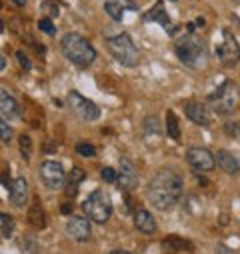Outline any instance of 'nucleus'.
<instances>
[{
  "label": "nucleus",
  "instance_id": "obj_33",
  "mask_svg": "<svg viewBox=\"0 0 240 254\" xmlns=\"http://www.w3.org/2000/svg\"><path fill=\"white\" fill-rule=\"evenodd\" d=\"M62 212H64V214H68V212H70V206H68V204H64V206H62Z\"/></svg>",
  "mask_w": 240,
  "mask_h": 254
},
{
  "label": "nucleus",
  "instance_id": "obj_28",
  "mask_svg": "<svg viewBox=\"0 0 240 254\" xmlns=\"http://www.w3.org/2000/svg\"><path fill=\"white\" fill-rule=\"evenodd\" d=\"M116 176H118V174H116L114 168H108V166L102 168V178H104L106 182H116Z\"/></svg>",
  "mask_w": 240,
  "mask_h": 254
},
{
  "label": "nucleus",
  "instance_id": "obj_2",
  "mask_svg": "<svg viewBox=\"0 0 240 254\" xmlns=\"http://www.w3.org/2000/svg\"><path fill=\"white\" fill-rule=\"evenodd\" d=\"M60 48H62L64 56L72 62V64H76L80 68L90 66L94 62V58H96V50L92 48V44L84 36H80L76 32L66 34L62 38V42H60Z\"/></svg>",
  "mask_w": 240,
  "mask_h": 254
},
{
  "label": "nucleus",
  "instance_id": "obj_10",
  "mask_svg": "<svg viewBox=\"0 0 240 254\" xmlns=\"http://www.w3.org/2000/svg\"><path fill=\"white\" fill-rule=\"evenodd\" d=\"M186 160H188L190 166H194L196 170H204V172H208V170H212L216 166L214 154L210 150H206V148H188Z\"/></svg>",
  "mask_w": 240,
  "mask_h": 254
},
{
  "label": "nucleus",
  "instance_id": "obj_17",
  "mask_svg": "<svg viewBox=\"0 0 240 254\" xmlns=\"http://www.w3.org/2000/svg\"><path fill=\"white\" fill-rule=\"evenodd\" d=\"M134 226L142 234H152L156 230V222H154V218H152V214L148 210H138L134 214Z\"/></svg>",
  "mask_w": 240,
  "mask_h": 254
},
{
  "label": "nucleus",
  "instance_id": "obj_13",
  "mask_svg": "<svg viewBox=\"0 0 240 254\" xmlns=\"http://www.w3.org/2000/svg\"><path fill=\"white\" fill-rule=\"evenodd\" d=\"M104 10L112 20H122L124 12L136 10V4H134V0H106Z\"/></svg>",
  "mask_w": 240,
  "mask_h": 254
},
{
  "label": "nucleus",
  "instance_id": "obj_4",
  "mask_svg": "<svg viewBox=\"0 0 240 254\" xmlns=\"http://www.w3.org/2000/svg\"><path fill=\"white\" fill-rule=\"evenodd\" d=\"M108 50L112 52V56L124 66H136L138 62V50L132 42V38L128 34H118V36H110L106 40Z\"/></svg>",
  "mask_w": 240,
  "mask_h": 254
},
{
  "label": "nucleus",
  "instance_id": "obj_7",
  "mask_svg": "<svg viewBox=\"0 0 240 254\" xmlns=\"http://www.w3.org/2000/svg\"><path fill=\"white\" fill-rule=\"evenodd\" d=\"M216 56L224 66H234L240 60V46L230 30L220 32V42L216 44Z\"/></svg>",
  "mask_w": 240,
  "mask_h": 254
},
{
  "label": "nucleus",
  "instance_id": "obj_30",
  "mask_svg": "<svg viewBox=\"0 0 240 254\" xmlns=\"http://www.w3.org/2000/svg\"><path fill=\"white\" fill-rule=\"evenodd\" d=\"M6 68V60H4V56L2 54H0V72H2Z\"/></svg>",
  "mask_w": 240,
  "mask_h": 254
},
{
  "label": "nucleus",
  "instance_id": "obj_22",
  "mask_svg": "<svg viewBox=\"0 0 240 254\" xmlns=\"http://www.w3.org/2000/svg\"><path fill=\"white\" fill-rule=\"evenodd\" d=\"M18 142H20V152H22L24 158L28 160V158L32 156V142H30V138H28L26 134H22V136L18 138Z\"/></svg>",
  "mask_w": 240,
  "mask_h": 254
},
{
  "label": "nucleus",
  "instance_id": "obj_3",
  "mask_svg": "<svg viewBox=\"0 0 240 254\" xmlns=\"http://www.w3.org/2000/svg\"><path fill=\"white\" fill-rule=\"evenodd\" d=\"M176 56L180 58V62H184L188 68H200L206 64V48H204L202 40H198L192 34L180 38L176 42Z\"/></svg>",
  "mask_w": 240,
  "mask_h": 254
},
{
  "label": "nucleus",
  "instance_id": "obj_36",
  "mask_svg": "<svg viewBox=\"0 0 240 254\" xmlns=\"http://www.w3.org/2000/svg\"><path fill=\"white\" fill-rule=\"evenodd\" d=\"M238 132H240V124H238Z\"/></svg>",
  "mask_w": 240,
  "mask_h": 254
},
{
  "label": "nucleus",
  "instance_id": "obj_34",
  "mask_svg": "<svg viewBox=\"0 0 240 254\" xmlns=\"http://www.w3.org/2000/svg\"><path fill=\"white\" fill-rule=\"evenodd\" d=\"M2 32H4V22L0 20V34H2Z\"/></svg>",
  "mask_w": 240,
  "mask_h": 254
},
{
  "label": "nucleus",
  "instance_id": "obj_6",
  "mask_svg": "<svg viewBox=\"0 0 240 254\" xmlns=\"http://www.w3.org/2000/svg\"><path fill=\"white\" fill-rule=\"evenodd\" d=\"M236 100H238V92H236V86H234L232 80H224V82L208 96L210 106H212L218 114H228V112H232V108L236 106Z\"/></svg>",
  "mask_w": 240,
  "mask_h": 254
},
{
  "label": "nucleus",
  "instance_id": "obj_19",
  "mask_svg": "<svg viewBox=\"0 0 240 254\" xmlns=\"http://www.w3.org/2000/svg\"><path fill=\"white\" fill-rule=\"evenodd\" d=\"M28 222L34 228H44L46 226V216H44V210H42V206H40L38 200H34V204L28 210Z\"/></svg>",
  "mask_w": 240,
  "mask_h": 254
},
{
  "label": "nucleus",
  "instance_id": "obj_1",
  "mask_svg": "<svg viewBox=\"0 0 240 254\" xmlns=\"http://www.w3.org/2000/svg\"><path fill=\"white\" fill-rule=\"evenodd\" d=\"M182 192H184L182 178L170 168H162L156 172V176L148 186V200L152 202L154 208L166 212L178 204V200L182 198Z\"/></svg>",
  "mask_w": 240,
  "mask_h": 254
},
{
  "label": "nucleus",
  "instance_id": "obj_8",
  "mask_svg": "<svg viewBox=\"0 0 240 254\" xmlns=\"http://www.w3.org/2000/svg\"><path fill=\"white\" fill-rule=\"evenodd\" d=\"M40 178H42V182L46 184V188L58 190L60 186L64 184L66 174H64V168H62V164H60V162H56V160H46V162H42V166H40Z\"/></svg>",
  "mask_w": 240,
  "mask_h": 254
},
{
  "label": "nucleus",
  "instance_id": "obj_27",
  "mask_svg": "<svg viewBox=\"0 0 240 254\" xmlns=\"http://www.w3.org/2000/svg\"><path fill=\"white\" fill-rule=\"evenodd\" d=\"M38 28H40L42 32H46V34H54V32H56V28H54V24H52L50 18H42V20L38 22Z\"/></svg>",
  "mask_w": 240,
  "mask_h": 254
},
{
  "label": "nucleus",
  "instance_id": "obj_12",
  "mask_svg": "<svg viewBox=\"0 0 240 254\" xmlns=\"http://www.w3.org/2000/svg\"><path fill=\"white\" fill-rule=\"evenodd\" d=\"M118 176H120V178H116V180H118V186H120V188H124V190L136 188V184H138L136 168L132 166V162H130L128 158L120 160V174H118Z\"/></svg>",
  "mask_w": 240,
  "mask_h": 254
},
{
  "label": "nucleus",
  "instance_id": "obj_29",
  "mask_svg": "<svg viewBox=\"0 0 240 254\" xmlns=\"http://www.w3.org/2000/svg\"><path fill=\"white\" fill-rule=\"evenodd\" d=\"M16 58H18L20 66H22L24 70H30V60H28V56H26L24 52H16Z\"/></svg>",
  "mask_w": 240,
  "mask_h": 254
},
{
  "label": "nucleus",
  "instance_id": "obj_5",
  "mask_svg": "<svg viewBox=\"0 0 240 254\" xmlns=\"http://www.w3.org/2000/svg\"><path fill=\"white\" fill-rule=\"evenodd\" d=\"M84 212L88 220L96 224H104L112 214V200L104 190H94V192L84 200Z\"/></svg>",
  "mask_w": 240,
  "mask_h": 254
},
{
  "label": "nucleus",
  "instance_id": "obj_16",
  "mask_svg": "<svg viewBox=\"0 0 240 254\" xmlns=\"http://www.w3.org/2000/svg\"><path fill=\"white\" fill-rule=\"evenodd\" d=\"M214 158H216V164H218L224 172H228V174H236V172L240 170V160H238L232 152H228V150H218Z\"/></svg>",
  "mask_w": 240,
  "mask_h": 254
},
{
  "label": "nucleus",
  "instance_id": "obj_14",
  "mask_svg": "<svg viewBox=\"0 0 240 254\" xmlns=\"http://www.w3.org/2000/svg\"><path fill=\"white\" fill-rule=\"evenodd\" d=\"M184 112H186V116H188L194 124H200V126H208V124H210V116H208L206 108H204L200 102L188 100V102L184 104Z\"/></svg>",
  "mask_w": 240,
  "mask_h": 254
},
{
  "label": "nucleus",
  "instance_id": "obj_20",
  "mask_svg": "<svg viewBox=\"0 0 240 254\" xmlns=\"http://www.w3.org/2000/svg\"><path fill=\"white\" fill-rule=\"evenodd\" d=\"M162 248H164V252L174 254V252L182 250V248H190V244H188L186 240H180V238H176V236H170V238H164Z\"/></svg>",
  "mask_w": 240,
  "mask_h": 254
},
{
  "label": "nucleus",
  "instance_id": "obj_26",
  "mask_svg": "<svg viewBox=\"0 0 240 254\" xmlns=\"http://www.w3.org/2000/svg\"><path fill=\"white\" fill-rule=\"evenodd\" d=\"M84 170L82 168H72V172H70V186H76L78 188V184L84 180Z\"/></svg>",
  "mask_w": 240,
  "mask_h": 254
},
{
  "label": "nucleus",
  "instance_id": "obj_21",
  "mask_svg": "<svg viewBox=\"0 0 240 254\" xmlns=\"http://www.w3.org/2000/svg\"><path fill=\"white\" fill-rule=\"evenodd\" d=\"M166 134H168L170 138H174V140H178V138H180L178 120H176V116H174V112H172V110H168V114H166Z\"/></svg>",
  "mask_w": 240,
  "mask_h": 254
},
{
  "label": "nucleus",
  "instance_id": "obj_15",
  "mask_svg": "<svg viewBox=\"0 0 240 254\" xmlns=\"http://www.w3.org/2000/svg\"><path fill=\"white\" fill-rule=\"evenodd\" d=\"M28 198V182L24 178H16L12 184H10V200L14 206H24Z\"/></svg>",
  "mask_w": 240,
  "mask_h": 254
},
{
  "label": "nucleus",
  "instance_id": "obj_9",
  "mask_svg": "<svg viewBox=\"0 0 240 254\" xmlns=\"http://www.w3.org/2000/svg\"><path fill=\"white\" fill-rule=\"evenodd\" d=\"M68 104H70L72 112H74L78 118L86 120V122L96 120V118L100 116L98 106H96L94 102H90L88 98H84L82 94H78V92H70V94H68Z\"/></svg>",
  "mask_w": 240,
  "mask_h": 254
},
{
  "label": "nucleus",
  "instance_id": "obj_23",
  "mask_svg": "<svg viewBox=\"0 0 240 254\" xmlns=\"http://www.w3.org/2000/svg\"><path fill=\"white\" fill-rule=\"evenodd\" d=\"M0 228H2L4 236H8L12 232V228H14V220L10 216H6V214H0Z\"/></svg>",
  "mask_w": 240,
  "mask_h": 254
},
{
  "label": "nucleus",
  "instance_id": "obj_11",
  "mask_svg": "<svg viewBox=\"0 0 240 254\" xmlns=\"http://www.w3.org/2000/svg\"><path fill=\"white\" fill-rule=\"evenodd\" d=\"M66 232L76 240V242H86L90 238V222L82 216H72L66 222Z\"/></svg>",
  "mask_w": 240,
  "mask_h": 254
},
{
  "label": "nucleus",
  "instance_id": "obj_18",
  "mask_svg": "<svg viewBox=\"0 0 240 254\" xmlns=\"http://www.w3.org/2000/svg\"><path fill=\"white\" fill-rule=\"evenodd\" d=\"M0 116H4V118H16L18 116V104L6 92H0Z\"/></svg>",
  "mask_w": 240,
  "mask_h": 254
},
{
  "label": "nucleus",
  "instance_id": "obj_35",
  "mask_svg": "<svg viewBox=\"0 0 240 254\" xmlns=\"http://www.w3.org/2000/svg\"><path fill=\"white\" fill-rule=\"evenodd\" d=\"M234 2H238V4H240V0H234Z\"/></svg>",
  "mask_w": 240,
  "mask_h": 254
},
{
  "label": "nucleus",
  "instance_id": "obj_31",
  "mask_svg": "<svg viewBox=\"0 0 240 254\" xmlns=\"http://www.w3.org/2000/svg\"><path fill=\"white\" fill-rule=\"evenodd\" d=\"M14 4H16V6H24L26 0H14Z\"/></svg>",
  "mask_w": 240,
  "mask_h": 254
},
{
  "label": "nucleus",
  "instance_id": "obj_25",
  "mask_svg": "<svg viewBox=\"0 0 240 254\" xmlns=\"http://www.w3.org/2000/svg\"><path fill=\"white\" fill-rule=\"evenodd\" d=\"M76 152L80 154V156H94L96 154V148L92 146V144H86V142H80V144H76Z\"/></svg>",
  "mask_w": 240,
  "mask_h": 254
},
{
  "label": "nucleus",
  "instance_id": "obj_32",
  "mask_svg": "<svg viewBox=\"0 0 240 254\" xmlns=\"http://www.w3.org/2000/svg\"><path fill=\"white\" fill-rule=\"evenodd\" d=\"M110 254H130V252H126V250H114V252H110Z\"/></svg>",
  "mask_w": 240,
  "mask_h": 254
},
{
  "label": "nucleus",
  "instance_id": "obj_24",
  "mask_svg": "<svg viewBox=\"0 0 240 254\" xmlns=\"http://www.w3.org/2000/svg\"><path fill=\"white\" fill-rule=\"evenodd\" d=\"M12 138V128L4 122V118H0V142H8Z\"/></svg>",
  "mask_w": 240,
  "mask_h": 254
}]
</instances>
